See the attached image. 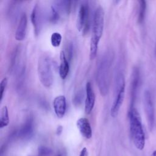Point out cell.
<instances>
[{"instance_id":"obj_1","label":"cell","mask_w":156,"mask_h":156,"mask_svg":"<svg viewBox=\"0 0 156 156\" xmlns=\"http://www.w3.org/2000/svg\"><path fill=\"white\" fill-rule=\"evenodd\" d=\"M129 119L130 132L133 143L137 149L142 151L145 146V134L140 114L134 107L130 108Z\"/></svg>"},{"instance_id":"obj_2","label":"cell","mask_w":156,"mask_h":156,"mask_svg":"<svg viewBox=\"0 0 156 156\" xmlns=\"http://www.w3.org/2000/svg\"><path fill=\"white\" fill-rule=\"evenodd\" d=\"M104 24V12L101 6L98 7L94 14L92 35L90 40V58L94 59L97 54L98 44L102 35Z\"/></svg>"},{"instance_id":"obj_3","label":"cell","mask_w":156,"mask_h":156,"mask_svg":"<svg viewBox=\"0 0 156 156\" xmlns=\"http://www.w3.org/2000/svg\"><path fill=\"white\" fill-rule=\"evenodd\" d=\"M111 57L105 54L101 59L97 68L96 80L100 93L105 96L108 92L110 84V71L111 67Z\"/></svg>"},{"instance_id":"obj_4","label":"cell","mask_w":156,"mask_h":156,"mask_svg":"<svg viewBox=\"0 0 156 156\" xmlns=\"http://www.w3.org/2000/svg\"><path fill=\"white\" fill-rule=\"evenodd\" d=\"M39 79L43 86L49 88L53 83V74L50 58L45 55L41 56L38 63Z\"/></svg>"},{"instance_id":"obj_5","label":"cell","mask_w":156,"mask_h":156,"mask_svg":"<svg viewBox=\"0 0 156 156\" xmlns=\"http://www.w3.org/2000/svg\"><path fill=\"white\" fill-rule=\"evenodd\" d=\"M125 96V80L122 74H119L116 79L115 98L110 109V115L115 118L123 103Z\"/></svg>"},{"instance_id":"obj_6","label":"cell","mask_w":156,"mask_h":156,"mask_svg":"<svg viewBox=\"0 0 156 156\" xmlns=\"http://www.w3.org/2000/svg\"><path fill=\"white\" fill-rule=\"evenodd\" d=\"M143 105L148 127L152 131L155 125V115L152 95L149 90H146L144 93Z\"/></svg>"},{"instance_id":"obj_7","label":"cell","mask_w":156,"mask_h":156,"mask_svg":"<svg viewBox=\"0 0 156 156\" xmlns=\"http://www.w3.org/2000/svg\"><path fill=\"white\" fill-rule=\"evenodd\" d=\"M88 5L83 4L80 5L77 18V28L79 31H82L83 35H86L90 27Z\"/></svg>"},{"instance_id":"obj_8","label":"cell","mask_w":156,"mask_h":156,"mask_svg":"<svg viewBox=\"0 0 156 156\" xmlns=\"http://www.w3.org/2000/svg\"><path fill=\"white\" fill-rule=\"evenodd\" d=\"M95 103V95L90 82L86 84V98L85 101V112L86 114H90L93 109Z\"/></svg>"},{"instance_id":"obj_9","label":"cell","mask_w":156,"mask_h":156,"mask_svg":"<svg viewBox=\"0 0 156 156\" xmlns=\"http://www.w3.org/2000/svg\"><path fill=\"white\" fill-rule=\"evenodd\" d=\"M53 107L57 116L59 118H63L66 110V102L65 96L59 95L55 97L53 101Z\"/></svg>"},{"instance_id":"obj_10","label":"cell","mask_w":156,"mask_h":156,"mask_svg":"<svg viewBox=\"0 0 156 156\" xmlns=\"http://www.w3.org/2000/svg\"><path fill=\"white\" fill-rule=\"evenodd\" d=\"M30 19L34 27V33L35 35H38L40 34L41 27V13L40 7L37 4L32 9Z\"/></svg>"},{"instance_id":"obj_11","label":"cell","mask_w":156,"mask_h":156,"mask_svg":"<svg viewBox=\"0 0 156 156\" xmlns=\"http://www.w3.org/2000/svg\"><path fill=\"white\" fill-rule=\"evenodd\" d=\"M77 127L81 135L87 139H90L92 136V130L88 119L85 118H79L76 122Z\"/></svg>"},{"instance_id":"obj_12","label":"cell","mask_w":156,"mask_h":156,"mask_svg":"<svg viewBox=\"0 0 156 156\" xmlns=\"http://www.w3.org/2000/svg\"><path fill=\"white\" fill-rule=\"evenodd\" d=\"M27 24V18L26 14L23 13L21 16L18 25L17 26L15 37L18 41H23L25 38Z\"/></svg>"},{"instance_id":"obj_13","label":"cell","mask_w":156,"mask_h":156,"mask_svg":"<svg viewBox=\"0 0 156 156\" xmlns=\"http://www.w3.org/2000/svg\"><path fill=\"white\" fill-rule=\"evenodd\" d=\"M33 132V119L32 118H29L19 130L18 136L23 140L29 139L32 136Z\"/></svg>"},{"instance_id":"obj_14","label":"cell","mask_w":156,"mask_h":156,"mask_svg":"<svg viewBox=\"0 0 156 156\" xmlns=\"http://www.w3.org/2000/svg\"><path fill=\"white\" fill-rule=\"evenodd\" d=\"M140 82V74L138 69H135L132 74V79L131 82V102L130 107H133L134 102L136 99L137 90L138 88V85Z\"/></svg>"},{"instance_id":"obj_15","label":"cell","mask_w":156,"mask_h":156,"mask_svg":"<svg viewBox=\"0 0 156 156\" xmlns=\"http://www.w3.org/2000/svg\"><path fill=\"white\" fill-rule=\"evenodd\" d=\"M69 71V65L65 52L62 51L60 54V66H59V74L62 79H65Z\"/></svg>"},{"instance_id":"obj_16","label":"cell","mask_w":156,"mask_h":156,"mask_svg":"<svg viewBox=\"0 0 156 156\" xmlns=\"http://www.w3.org/2000/svg\"><path fill=\"white\" fill-rule=\"evenodd\" d=\"M9 123V111L7 106H4L1 109L0 113V128L2 129L8 126Z\"/></svg>"},{"instance_id":"obj_17","label":"cell","mask_w":156,"mask_h":156,"mask_svg":"<svg viewBox=\"0 0 156 156\" xmlns=\"http://www.w3.org/2000/svg\"><path fill=\"white\" fill-rule=\"evenodd\" d=\"M138 2H139V9H138V22L139 23H142L145 17L146 2L145 1H143V0L139 1Z\"/></svg>"},{"instance_id":"obj_18","label":"cell","mask_w":156,"mask_h":156,"mask_svg":"<svg viewBox=\"0 0 156 156\" xmlns=\"http://www.w3.org/2000/svg\"><path fill=\"white\" fill-rule=\"evenodd\" d=\"M60 17V13L55 5L51 7V11L49 16V20L51 23H56L58 22Z\"/></svg>"},{"instance_id":"obj_19","label":"cell","mask_w":156,"mask_h":156,"mask_svg":"<svg viewBox=\"0 0 156 156\" xmlns=\"http://www.w3.org/2000/svg\"><path fill=\"white\" fill-rule=\"evenodd\" d=\"M62 35L58 32H54L51 36V42L54 47H58L62 41Z\"/></svg>"},{"instance_id":"obj_20","label":"cell","mask_w":156,"mask_h":156,"mask_svg":"<svg viewBox=\"0 0 156 156\" xmlns=\"http://www.w3.org/2000/svg\"><path fill=\"white\" fill-rule=\"evenodd\" d=\"M38 156H50L52 154V150L46 146H41L38 149Z\"/></svg>"},{"instance_id":"obj_21","label":"cell","mask_w":156,"mask_h":156,"mask_svg":"<svg viewBox=\"0 0 156 156\" xmlns=\"http://www.w3.org/2000/svg\"><path fill=\"white\" fill-rule=\"evenodd\" d=\"M7 85V78L4 77L0 83V102L2 101L3 98L4 93Z\"/></svg>"},{"instance_id":"obj_22","label":"cell","mask_w":156,"mask_h":156,"mask_svg":"<svg viewBox=\"0 0 156 156\" xmlns=\"http://www.w3.org/2000/svg\"><path fill=\"white\" fill-rule=\"evenodd\" d=\"M83 96V94H82V92H79L77 93L74 98L73 99V104L76 105V106H79L81 103H82V98Z\"/></svg>"},{"instance_id":"obj_23","label":"cell","mask_w":156,"mask_h":156,"mask_svg":"<svg viewBox=\"0 0 156 156\" xmlns=\"http://www.w3.org/2000/svg\"><path fill=\"white\" fill-rule=\"evenodd\" d=\"M79 156H88V152L86 147L82 148V149L80 152Z\"/></svg>"},{"instance_id":"obj_24","label":"cell","mask_w":156,"mask_h":156,"mask_svg":"<svg viewBox=\"0 0 156 156\" xmlns=\"http://www.w3.org/2000/svg\"><path fill=\"white\" fill-rule=\"evenodd\" d=\"M62 130H63V128L61 126H59L57 127V130H56V133L57 135H60L62 132Z\"/></svg>"},{"instance_id":"obj_25","label":"cell","mask_w":156,"mask_h":156,"mask_svg":"<svg viewBox=\"0 0 156 156\" xmlns=\"http://www.w3.org/2000/svg\"><path fill=\"white\" fill-rule=\"evenodd\" d=\"M151 156H156V150L152 152Z\"/></svg>"},{"instance_id":"obj_26","label":"cell","mask_w":156,"mask_h":156,"mask_svg":"<svg viewBox=\"0 0 156 156\" xmlns=\"http://www.w3.org/2000/svg\"><path fill=\"white\" fill-rule=\"evenodd\" d=\"M55 156H62V155L60 154H57V155H55Z\"/></svg>"}]
</instances>
